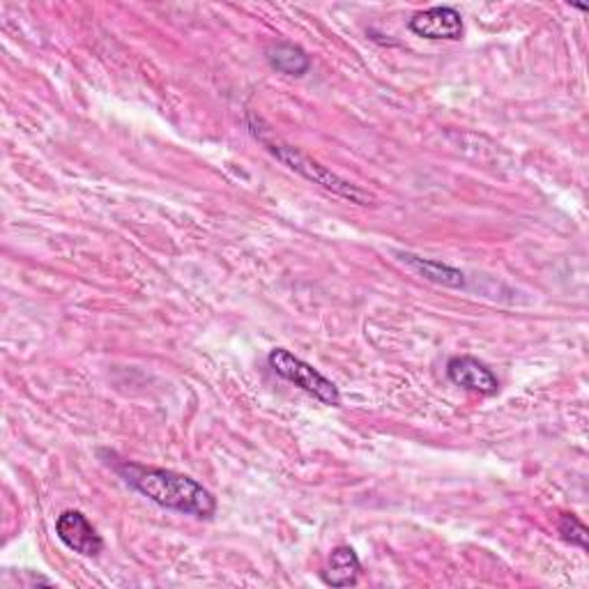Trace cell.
Segmentation results:
<instances>
[{"mask_svg":"<svg viewBox=\"0 0 589 589\" xmlns=\"http://www.w3.org/2000/svg\"><path fill=\"white\" fill-rule=\"evenodd\" d=\"M360 574L362 562L358 552L350 546H337L328 559V567L320 571V578L328 587H352L358 585Z\"/></svg>","mask_w":589,"mask_h":589,"instance_id":"obj_7","label":"cell"},{"mask_svg":"<svg viewBox=\"0 0 589 589\" xmlns=\"http://www.w3.org/2000/svg\"><path fill=\"white\" fill-rule=\"evenodd\" d=\"M247 125L251 130V134L265 145V151H268L272 157H277L283 166H288L290 170H294L298 175H302L304 180L322 187V189H328L350 203H358V205H373V194H369L366 189L358 187V185H352L348 183L345 178H341V175H337L334 170H330L328 166H322L320 162L311 159L309 155H304L302 151H298V147L294 145H288L279 138L272 136V132L262 125L260 117L256 115H247Z\"/></svg>","mask_w":589,"mask_h":589,"instance_id":"obj_2","label":"cell"},{"mask_svg":"<svg viewBox=\"0 0 589 589\" xmlns=\"http://www.w3.org/2000/svg\"><path fill=\"white\" fill-rule=\"evenodd\" d=\"M447 378L456 388L482 396H495L499 392L497 375L477 358H452L447 362Z\"/></svg>","mask_w":589,"mask_h":589,"instance_id":"obj_6","label":"cell"},{"mask_svg":"<svg viewBox=\"0 0 589 589\" xmlns=\"http://www.w3.org/2000/svg\"><path fill=\"white\" fill-rule=\"evenodd\" d=\"M396 256H399V260L403 265H407L410 270L420 272L424 279H428L433 283L447 286V288H463L465 286V275L461 270L452 268V265H445V262H440V260L420 258L415 254H403V251H399Z\"/></svg>","mask_w":589,"mask_h":589,"instance_id":"obj_8","label":"cell"},{"mask_svg":"<svg viewBox=\"0 0 589 589\" xmlns=\"http://www.w3.org/2000/svg\"><path fill=\"white\" fill-rule=\"evenodd\" d=\"M557 529H559V535H562V539L571 546H578L580 550H589V544H587V527L585 523L576 516V514H562L559 516V523H557Z\"/></svg>","mask_w":589,"mask_h":589,"instance_id":"obj_10","label":"cell"},{"mask_svg":"<svg viewBox=\"0 0 589 589\" xmlns=\"http://www.w3.org/2000/svg\"><path fill=\"white\" fill-rule=\"evenodd\" d=\"M268 63L272 70H277L286 76H304L311 70L309 53L292 42L272 44L268 49Z\"/></svg>","mask_w":589,"mask_h":589,"instance_id":"obj_9","label":"cell"},{"mask_svg":"<svg viewBox=\"0 0 589 589\" xmlns=\"http://www.w3.org/2000/svg\"><path fill=\"white\" fill-rule=\"evenodd\" d=\"M410 33H415L417 38L424 40H447V42H458L463 38V17L458 10L437 6L428 8L424 12H417L407 21Z\"/></svg>","mask_w":589,"mask_h":589,"instance_id":"obj_4","label":"cell"},{"mask_svg":"<svg viewBox=\"0 0 589 589\" xmlns=\"http://www.w3.org/2000/svg\"><path fill=\"white\" fill-rule=\"evenodd\" d=\"M268 364H270V369L277 375H281L288 382H292L294 388H300L302 392L311 394L320 403L332 405V407L341 405V392H339V388L334 385V382L330 378L322 375L318 369H313L309 362L294 358L290 350H286V348L270 350Z\"/></svg>","mask_w":589,"mask_h":589,"instance_id":"obj_3","label":"cell"},{"mask_svg":"<svg viewBox=\"0 0 589 589\" xmlns=\"http://www.w3.org/2000/svg\"><path fill=\"white\" fill-rule=\"evenodd\" d=\"M115 473L151 503L194 518H213L217 514V497L196 479L164 467H147L141 463H121Z\"/></svg>","mask_w":589,"mask_h":589,"instance_id":"obj_1","label":"cell"},{"mask_svg":"<svg viewBox=\"0 0 589 589\" xmlns=\"http://www.w3.org/2000/svg\"><path fill=\"white\" fill-rule=\"evenodd\" d=\"M55 535L70 550L83 557H97L104 550V539L100 537L93 523L74 509H68L58 516Z\"/></svg>","mask_w":589,"mask_h":589,"instance_id":"obj_5","label":"cell"}]
</instances>
